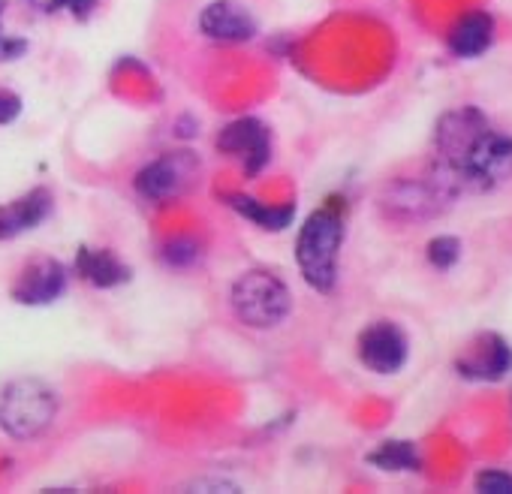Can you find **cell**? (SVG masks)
<instances>
[{"instance_id": "cell-19", "label": "cell", "mask_w": 512, "mask_h": 494, "mask_svg": "<svg viewBox=\"0 0 512 494\" xmlns=\"http://www.w3.org/2000/svg\"><path fill=\"white\" fill-rule=\"evenodd\" d=\"M163 260L169 263V266H190V263H196L199 260V244L193 241V238H172V241H166V247H163Z\"/></svg>"}, {"instance_id": "cell-15", "label": "cell", "mask_w": 512, "mask_h": 494, "mask_svg": "<svg viewBox=\"0 0 512 494\" xmlns=\"http://www.w3.org/2000/svg\"><path fill=\"white\" fill-rule=\"evenodd\" d=\"M76 272H79L88 284H94V287H100V290L121 287V284L130 278L127 266H124L112 251H94V247H82V251H79V257H76Z\"/></svg>"}, {"instance_id": "cell-7", "label": "cell", "mask_w": 512, "mask_h": 494, "mask_svg": "<svg viewBox=\"0 0 512 494\" xmlns=\"http://www.w3.org/2000/svg\"><path fill=\"white\" fill-rule=\"evenodd\" d=\"M196 157L190 151H175V154H163L151 163H145L136 178L133 187L142 199L148 202H166L175 199L187 190V184L196 175Z\"/></svg>"}, {"instance_id": "cell-18", "label": "cell", "mask_w": 512, "mask_h": 494, "mask_svg": "<svg viewBox=\"0 0 512 494\" xmlns=\"http://www.w3.org/2000/svg\"><path fill=\"white\" fill-rule=\"evenodd\" d=\"M425 257H428V263H431L434 269L446 272V269H452V266L458 263V257H461V241H458L455 235H437V238L428 241Z\"/></svg>"}, {"instance_id": "cell-9", "label": "cell", "mask_w": 512, "mask_h": 494, "mask_svg": "<svg viewBox=\"0 0 512 494\" xmlns=\"http://www.w3.org/2000/svg\"><path fill=\"white\" fill-rule=\"evenodd\" d=\"M407 356H410L407 335L389 320H377L359 335V359L374 374L401 371L407 365Z\"/></svg>"}, {"instance_id": "cell-20", "label": "cell", "mask_w": 512, "mask_h": 494, "mask_svg": "<svg viewBox=\"0 0 512 494\" xmlns=\"http://www.w3.org/2000/svg\"><path fill=\"white\" fill-rule=\"evenodd\" d=\"M476 491H482V494H512V473H506V470H482L476 476Z\"/></svg>"}, {"instance_id": "cell-10", "label": "cell", "mask_w": 512, "mask_h": 494, "mask_svg": "<svg viewBox=\"0 0 512 494\" xmlns=\"http://www.w3.org/2000/svg\"><path fill=\"white\" fill-rule=\"evenodd\" d=\"M455 368L464 380H476V383L503 380L512 371V347L506 344V338L494 332H482L464 347Z\"/></svg>"}, {"instance_id": "cell-17", "label": "cell", "mask_w": 512, "mask_h": 494, "mask_svg": "<svg viewBox=\"0 0 512 494\" xmlns=\"http://www.w3.org/2000/svg\"><path fill=\"white\" fill-rule=\"evenodd\" d=\"M368 464L380 470H419V452L410 440H386L368 452Z\"/></svg>"}, {"instance_id": "cell-23", "label": "cell", "mask_w": 512, "mask_h": 494, "mask_svg": "<svg viewBox=\"0 0 512 494\" xmlns=\"http://www.w3.org/2000/svg\"><path fill=\"white\" fill-rule=\"evenodd\" d=\"M25 52H28V43L25 40L0 34V61H19Z\"/></svg>"}, {"instance_id": "cell-2", "label": "cell", "mask_w": 512, "mask_h": 494, "mask_svg": "<svg viewBox=\"0 0 512 494\" xmlns=\"http://www.w3.org/2000/svg\"><path fill=\"white\" fill-rule=\"evenodd\" d=\"M464 190L458 172L443 163H434L428 175L395 181L383 196V211L395 220H425L440 214Z\"/></svg>"}, {"instance_id": "cell-3", "label": "cell", "mask_w": 512, "mask_h": 494, "mask_svg": "<svg viewBox=\"0 0 512 494\" xmlns=\"http://www.w3.org/2000/svg\"><path fill=\"white\" fill-rule=\"evenodd\" d=\"M229 308L247 329H278L293 311V296L278 275L253 269L232 284Z\"/></svg>"}, {"instance_id": "cell-22", "label": "cell", "mask_w": 512, "mask_h": 494, "mask_svg": "<svg viewBox=\"0 0 512 494\" xmlns=\"http://www.w3.org/2000/svg\"><path fill=\"white\" fill-rule=\"evenodd\" d=\"M55 10H67L76 19H88L97 7V0H49Z\"/></svg>"}, {"instance_id": "cell-1", "label": "cell", "mask_w": 512, "mask_h": 494, "mask_svg": "<svg viewBox=\"0 0 512 494\" xmlns=\"http://www.w3.org/2000/svg\"><path fill=\"white\" fill-rule=\"evenodd\" d=\"M344 244V217L335 205L314 211L296 238V263L308 287L332 293L338 284V254Z\"/></svg>"}, {"instance_id": "cell-13", "label": "cell", "mask_w": 512, "mask_h": 494, "mask_svg": "<svg viewBox=\"0 0 512 494\" xmlns=\"http://www.w3.org/2000/svg\"><path fill=\"white\" fill-rule=\"evenodd\" d=\"M49 214H52V193L46 187H34L25 196L0 205V241L37 229Z\"/></svg>"}, {"instance_id": "cell-6", "label": "cell", "mask_w": 512, "mask_h": 494, "mask_svg": "<svg viewBox=\"0 0 512 494\" xmlns=\"http://www.w3.org/2000/svg\"><path fill=\"white\" fill-rule=\"evenodd\" d=\"M461 184L473 190H491L512 178V136L497 133L494 127L473 145V151L464 157Z\"/></svg>"}, {"instance_id": "cell-14", "label": "cell", "mask_w": 512, "mask_h": 494, "mask_svg": "<svg viewBox=\"0 0 512 494\" xmlns=\"http://www.w3.org/2000/svg\"><path fill=\"white\" fill-rule=\"evenodd\" d=\"M494 40V22L488 13H467L458 19V25L449 31V49L458 58H479Z\"/></svg>"}, {"instance_id": "cell-8", "label": "cell", "mask_w": 512, "mask_h": 494, "mask_svg": "<svg viewBox=\"0 0 512 494\" xmlns=\"http://www.w3.org/2000/svg\"><path fill=\"white\" fill-rule=\"evenodd\" d=\"M217 148L223 154L241 157L247 175H260L272 160V133L260 118H235L220 130Z\"/></svg>"}, {"instance_id": "cell-21", "label": "cell", "mask_w": 512, "mask_h": 494, "mask_svg": "<svg viewBox=\"0 0 512 494\" xmlns=\"http://www.w3.org/2000/svg\"><path fill=\"white\" fill-rule=\"evenodd\" d=\"M22 115V97L13 91H0V124H13Z\"/></svg>"}, {"instance_id": "cell-11", "label": "cell", "mask_w": 512, "mask_h": 494, "mask_svg": "<svg viewBox=\"0 0 512 494\" xmlns=\"http://www.w3.org/2000/svg\"><path fill=\"white\" fill-rule=\"evenodd\" d=\"M199 31L214 43H247L256 37V19L235 0H214L199 16Z\"/></svg>"}, {"instance_id": "cell-4", "label": "cell", "mask_w": 512, "mask_h": 494, "mask_svg": "<svg viewBox=\"0 0 512 494\" xmlns=\"http://www.w3.org/2000/svg\"><path fill=\"white\" fill-rule=\"evenodd\" d=\"M58 416V395L52 386L34 377L13 380L0 392V428L16 440L43 434Z\"/></svg>"}, {"instance_id": "cell-12", "label": "cell", "mask_w": 512, "mask_h": 494, "mask_svg": "<svg viewBox=\"0 0 512 494\" xmlns=\"http://www.w3.org/2000/svg\"><path fill=\"white\" fill-rule=\"evenodd\" d=\"M67 290V269L58 260H34L13 284L19 305H52Z\"/></svg>"}, {"instance_id": "cell-5", "label": "cell", "mask_w": 512, "mask_h": 494, "mask_svg": "<svg viewBox=\"0 0 512 494\" xmlns=\"http://www.w3.org/2000/svg\"><path fill=\"white\" fill-rule=\"evenodd\" d=\"M491 130L488 118L473 109V106H461L446 112L437 127H434V151H437V163L449 166L452 172L461 169L464 157L473 151V145ZM461 178V175H458Z\"/></svg>"}, {"instance_id": "cell-16", "label": "cell", "mask_w": 512, "mask_h": 494, "mask_svg": "<svg viewBox=\"0 0 512 494\" xmlns=\"http://www.w3.org/2000/svg\"><path fill=\"white\" fill-rule=\"evenodd\" d=\"M226 205L232 211H238L241 217L253 220L260 229H269V232H284L293 220H296V205H266L253 196H244V193H226L223 196Z\"/></svg>"}, {"instance_id": "cell-24", "label": "cell", "mask_w": 512, "mask_h": 494, "mask_svg": "<svg viewBox=\"0 0 512 494\" xmlns=\"http://www.w3.org/2000/svg\"><path fill=\"white\" fill-rule=\"evenodd\" d=\"M4 13H7V0H0V22H4Z\"/></svg>"}]
</instances>
